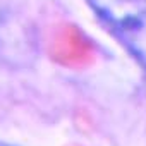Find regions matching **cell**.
Masks as SVG:
<instances>
[{"label": "cell", "instance_id": "cell-1", "mask_svg": "<svg viewBox=\"0 0 146 146\" xmlns=\"http://www.w3.org/2000/svg\"><path fill=\"white\" fill-rule=\"evenodd\" d=\"M122 46L146 69V0H86Z\"/></svg>", "mask_w": 146, "mask_h": 146}, {"label": "cell", "instance_id": "cell-2", "mask_svg": "<svg viewBox=\"0 0 146 146\" xmlns=\"http://www.w3.org/2000/svg\"><path fill=\"white\" fill-rule=\"evenodd\" d=\"M0 146H12V144H7V143H2V141H0Z\"/></svg>", "mask_w": 146, "mask_h": 146}]
</instances>
